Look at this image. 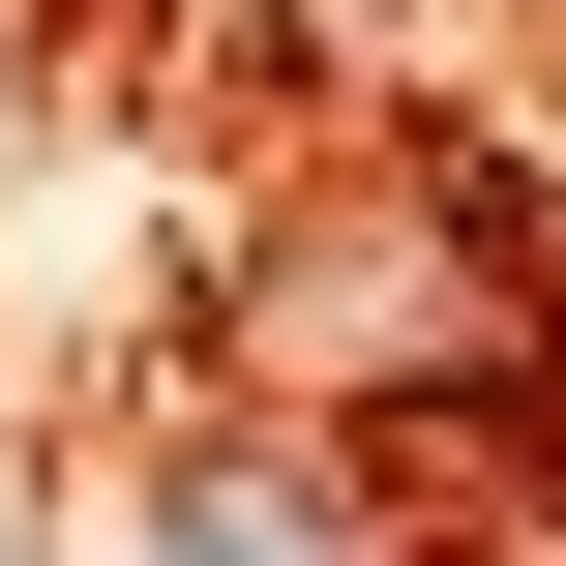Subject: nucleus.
Instances as JSON below:
<instances>
[{"instance_id": "f257e3e1", "label": "nucleus", "mask_w": 566, "mask_h": 566, "mask_svg": "<svg viewBox=\"0 0 566 566\" xmlns=\"http://www.w3.org/2000/svg\"><path fill=\"white\" fill-rule=\"evenodd\" d=\"M149 566H388V537H358L298 448H179V478H149Z\"/></svg>"}]
</instances>
